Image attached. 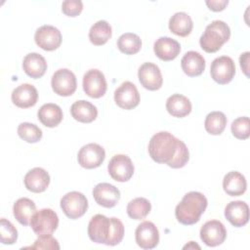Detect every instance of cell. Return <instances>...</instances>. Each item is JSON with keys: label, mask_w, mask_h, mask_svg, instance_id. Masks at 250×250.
<instances>
[{"label": "cell", "mask_w": 250, "mask_h": 250, "mask_svg": "<svg viewBox=\"0 0 250 250\" xmlns=\"http://www.w3.org/2000/svg\"><path fill=\"white\" fill-rule=\"evenodd\" d=\"M116 104L123 109H132L140 103V94L137 87L130 81L123 82L114 92Z\"/></svg>", "instance_id": "cell-14"}, {"label": "cell", "mask_w": 250, "mask_h": 250, "mask_svg": "<svg viewBox=\"0 0 250 250\" xmlns=\"http://www.w3.org/2000/svg\"><path fill=\"white\" fill-rule=\"evenodd\" d=\"M207 204V198L201 192L189 191L176 206V219L183 225H193L199 221Z\"/></svg>", "instance_id": "cell-3"}, {"label": "cell", "mask_w": 250, "mask_h": 250, "mask_svg": "<svg viewBox=\"0 0 250 250\" xmlns=\"http://www.w3.org/2000/svg\"><path fill=\"white\" fill-rule=\"evenodd\" d=\"M88 235L96 243L117 245L123 239L124 226L117 218H107L104 215L97 214L89 222Z\"/></svg>", "instance_id": "cell-2"}, {"label": "cell", "mask_w": 250, "mask_h": 250, "mask_svg": "<svg viewBox=\"0 0 250 250\" xmlns=\"http://www.w3.org/2000/svg\"><path fill=\"white\" fill-rule=\"evenodd\" d=\"M51 85L53 91L59 96H71L77 87L75 74L67 68H61L53 74Z\"/></svg>", "instance_id": "cell-8"}, {"label": "cell", "mask_w": 250, "mask_h": 250, "mask_svg": "<svg viewBox=\"0 0 250 250\" xmlns=\"http://www.w3.org/2000/svg\"><path fill=\"white\" fill-rule=\"evenodd\" d=\"M23 182L28 190L39 193L45 191L48 188L50 184V176L45 169L35 167L25 174Z\"/></svg>", "instance_id": "cell-20"}, {"label": "cell", "mask_w": 250, "mask_h": 250, "mask_svg": "<svg viewBox=\"0 0 250 250\" xmlns=\"http://www.w3.org/2000/svg\"><path fill=\"white\" fill-rule=\"evenodd\" d=\"M70 113L75 120L82 123H90L97 118L98 109L90 102L80 100L72 104Z\"/></svg>", "instance_id": "cell-24"}, {"label": "cell", "mask_w": 250, "mask_h": 250, "mask_svg": "<svg viewBox=\"0 0 250 250\" xmlns=\"http://www.w3.org/2000/svg\"><path fill=\"white\" fill-rule=\"evenodd\" d=\"M22 68L24 72L31 78H40L45 74L47 69V62L44 57L38 53L27 54L22 62Z\"/></svg>", "instance_id": "cell-23"}, {"label": "cell", "mask_w": 250, "mask_h": 250, "mask_svg": "<svg viewBox=\"0 0 250 250\" xmlns=\"http://www.w3.org/2000/svg\"><path fill=\"white\" fill-rule=\"evenodd\" d=\"M249 55L250 53L249 52H245L243 54H241L240 58H239V62H240V66L243 70V72L245 73V75L248 77L249 76V73H248V70H249Z\"/></svg>", "instance_id": "cell-40"}, {"label": "cell", "mask_w": 250, "mask_h": 250, "mask_svg": "<svg viewBox=\"0 0 250 250\" xmlns=\"http://www.w3.org/2000/svg\"><path fill=\"white\" fill-rule=\"evenodd\" d=\"M186 248H188V249H189V248H198V249H200V247H199L197 244H194L193 241H190L189 244L185 245V246H184V249H186Z\"/></svg>", "instance_id": "cell-41"}, {"label": "cell", "mask_w": 250, "mask_h": 250, "mask_svg": "<svg viewBox=\"0 0 250 250\" xmlns=\"http://www.w3.org/2000/svg\"><path fill=\"white\" fill-rule=\"evenodd\" d=\"M224 190L230 196H239L246 190L245 177L237 171L229 172L223 180Z\"/></svg>", "instance_id": "cell-26"}, {"label": "cell", "mask_w": 250, "mask_h": 250, "mask_svg": "<svg viewBox=\"0 0 250 250\" xmlns=\"http://www.w3.org/2000/svg\"><path fill=\"white\" fill-rule=\"evenodd\" d=\"M226 237L227 229L218 220L208 221L200 229V238L207 246H218L225 241Z\"/></svg>", "instance_id": "cell-13"}, {"label": "cell", "mask_w": 250, "mask_h": 250, "mask_svg": "<svg viewBox=\"0 0 250 250\" xmlns=\"http://www.w3.org/2000/svg\"><path fill=\"white\" fill-rule=\"evenodd\" d=\"M210 74L213 80L221 85L229 83L235 74L234 62L227 56L216 58L211 63Z\"/></svg>", "instance_id": "cell-7"}, {"label": "cell", "mask_w": 250, "mask_h": 250, "mask_svg": "<svg viewBox=\"0 0 250 250\" xmlns=\"http://www.w3.org/2000/svg\"><path fill=\"white\" fill-rule=\"evenodd\" d=\"M107 170L113 180L117 182H127L134 174V165L129 156L116 154L110 159Z\"/></svg>", "instance_id": "cell-9"}, {"label": "cell", "mask_w": 250, "mask_h": 250, "mask_svg": "<svg viewBox=\"0 0 250 250\" xmlns=\"http://www.w3.org/2000/svg\"><path fill=\"white\" fill-rule=\"evenodd\" d=\"M61 208L66 217L75 220L85 214L88 209V201L83 193L70 191L62 197Z\"/></svg>", "instance_id": "cell-6"}, {"label": "cell", "mask_w": 250, "mask_h": 250, "mask_svg": "<svg viewBox=\"0 0 250 250\" xmlns=\"http://www.w3.org/2000/svg\"><path fill=\"white\" fill-rule=\"evenodd\" d=\"M155 55L162 61L169 62L177 58L181 52V45L173 38L159 37L153 46Z\"/></svg>", "instance_id": "cell-21"}, {"label": "cell", "mask_w": 250, "mask_h": 250, "mask_svg": "<svg viewBox=\"0 0 250 250\" xmlns=\"http://www.w3.org/2000/svg\"><path fill=\"white\" fill-rule=\"evenodd\" d=\"M166 109L174 117H185L191 111L190 101L180 94L170 96L166 101Z\"/></svg>", "instance_id": "cell-28"}, {"label": "cell", "mask_w": 250, "mask_h": 250, "mask_svg": "<svg viewBox=\"0 0 250 250\" xmlns=\"http://www.w3.org/2000/svg\"><path fill=\"white\" fill-rule=\"evenodd\" d=\"M37 116L39 121L46 127L53 128L58 126L62 120V110L56 104H43L38 112Z\"/></svg>", "instance_id": "cell-25"}, {"label": "cell", "mask_w": 250, "mask_h": 250, "mask_svg": "<svg viewBox=\"0 0 250 250\" xmlns=\"http://www.w3.org/2000/svg\"><path fill=\"white\" fill-rule=\"evenodd\" d=\"M208 8L214 12L223 11L229 4L228 0H209L205 2Z\"/></svg>", "instance_id": "cell-39"}, {"label": "cell", "mask_w": 250, "mask_h": 250, "mask_svg": "<svg viewBox=\"0 0 250 250\" xmlns=\"http://www.w3.org/2000/svg\"><path fill=\"white\" fill-rule=\"evenodd\" d=\"M137 244L143 249H152L159 242V232L156 226L149 221L141 223L135 231Z\"/></svg>", "instance_id": "cell-15"}, {"label": "cell", "mask_w": 250, "mask_h": 250, "mask_svg": "<svg viewBox=\"0 0 250 250\" xmlns=\"http://www.w3.org/2000/svg\"><path fill=\"white\" fill-rule=\"evenodd\" d=\"M83 9V3L80 0H65L62 4V11L68 17L78 16Z\"/></svg>", "instance_id": "cell-38"}, {"label": "cell", "mask_w": 250, "mask_h": 250, "mask_svg": "<svg viewBox=\"0 0 250 250\" xmlns=\"http://www.w3.org/2000/svg\"><path fill=\"white\" fill-rule=\"evenodd\" d=\"M105 151L103 146L98 144L90 143L83 146L78 151L77 159L80 166L86 169H94L104 162Z\"/></svg>", "instance_id": "cell-10"}, {"label": "cell", "mask_w": 250, "mask_h": 250, "mask_svg": "<svg viewBox=\"0 0 250 250\" xmlns=\"http://www.w3.org/2000/svg\"><path fill=\"white\" fill-rule=\"evenodd\" d=\"M225 217L233 227H243L249 221V207L244 201H230L225 208Z\"/></svg>", "instance_id": "cell-18"}, {"label": "cell", "mask_w": 250, "mask_h": 250, "mask_svg": "<svg viewBox=\"0 0 250 250\" xmlns=\"http://www.w3.org/2000/svg\"><path fill=\"white\" fill-rule=\"evenodd\" d=\"M111 37V26L106 21H99L94 23L89 31L91 43L97 46L105 44Z\"/></svg>", "instance_id": "cell-30"}, {"label": "cell", "mask_w": 250, "mask_h": 250, "mask_svg": "<svg viewBox=\"0 0 250 250\" xmlns=\"http://www.w3.org/2000/svg\"><path fill=\"white\" fill-rule=\"evenodd\" d=\"M138 77L142 86L150 91L160 89L163 83L159 67L152 62L143 63L139 68Z\"/></svg>", "instance_id": "cell-16"}, {"label": "cell", "mask_w": 250, "mask_h": 250, "mask_svg": "<svg viewBox=\"0 0 250 250\" xmlns=\"http://www.w3.org/2000/svg\"><path fill=\"white\" fill-rule=\"evenodd\" d=\"M83 90L87 96L94 99L103 97L106 92V80L99 69H90L83 76Z\"/></svg>", "instance_id": "cell-11"}, {"label": "cell", "mask_w": 250, "mask_h": 250, "mask_svg": "<svg viewBox=\"0 0 250 250\" xmlns=\"http://www.w3.org/2000/svg\"><path fill=\"white\" fill-rule=\"evenodd\" d=\"M117 47L120 52L126 55H134L141 50L142 40L139 35L132 32H127L118 38Z\"/></svg>", "instance_id": "cell-31"}, {"label": "cell", "mask_w": 250, "mask_h": 250, "mask_svg": "<svg viewBox=\"0 0 250 250\" xmlns=\"http://www.w3.org/2000/svg\"><path fill=\"white\" fill-rule=\"evenodd\" d=\"M181 66L188 76H198L205 69V60L198 52L188 51L182 58Z\"/></svg>", "instance_id": "cell-22"}, {"label": "cell", "mask_w": 250, "mask_h": 250, "mask_svg": "<svg viewBox=\"0 0 250 250\" xmlns=\"http://www.w3.org/2000/svg\"><path fill=\"white\" fill-rule=\"evenodd\" d=\"M59 225V217L55 211L50 208H44L36 211L31 218L30 226L37 236L52 235Z\"/></svg>", "instance_id": "cell-5"}, {"label": "cell", "mask_w": 250, "mask_h": 250, "mask_svg": "<svg viewBox=\"0 0 250 250\" xmlns=\"http://www.w3.org/2000/svg\"><path fill=\"white\" fill-rule=\"evenodd\" d=\"M230 29L223 21H213L209 23L200 36V47L206 53H215L229 39Z\"/></svg>", "instance_id": "cell-4"}, {"label": "cell", "mask_w": 250, "mask_h": 250, "mask_svg": "<svg viewBox=\"0 0 250 250\" xmlns=\"http://www.w3.org/2000/svg\"><path fill=\"white\" fill-rule=\"evenodd\" d=\"M13 212L16 220L20 224L23 226H28L30 225L32 216L36 212V205L31 199L21 197L15 202Z\"/></svg>", "instance_id": "cell-27"}, {"label": "cell", "mask_w": 250, "mask_h": 250, "mask_svg": "<svg viewBox=\"0 0 250 250\" xmlns=\"http://www.w3.org/2000/svg\"><path fill=\"white\" fill-rule=\"evenodd\" d=\"M192 27V20L185 12H178L169 20V29L178 36H188L191 32Z\"/></svg>", "instance_id": "cell-29"}, {"label": "cell", "mask_w": 250, "mask_h": 250, "mask_svg": "<svg viewBox=\"0 0 250 250\" xmlns=\"http://www.w3.org/2000/svg\"><path fill=\"white\" fill-rule=\"evenodd\" d=\"M37 100L38 92L36 88L28 83L18 86L12 92V102L21 108L33 106L37 103Z\"/></svg>", "instance_id": "cell-19"}, {"label": "cell", "mask_w": 250, "mask_h": 250, "mask_svg": "<svg viewBox=\"0 0 250 250\" xmlns=\"http://www.w3.org/2000/svg\"><path fill=\"white\" fill-rule=\"evenodd\" d=\"M227 121V117L222 111H212L207 114L204 127L209 134L220 135L225 130Z\"/></svg>", "instance_id": "cell-33"}, {"label": "cell", "mask_w": 250, "mask_h": 250, "mask_svg": "<svg viewBox=\"0 0 250 250\" xmlns=\"http://www.w3.org/2000/svg\"><path fill=\"white\" fill-rule=\"evenodd\" d=\"M18 135L27 143H37L42 138V131L35 124L22 122L18 127Z\"/></svg>", "instance_id": "cell-34"}, {"label": "cell", "mask_w": 250, "mask_h": 250, "mask_svg": "<svg viewBox=\"0 0 250 250\" xmlns=\"http://www.w3.org/2000/svg\"><path fill=\"white\" fill-rule=\"evenodd\" d=\"M231 133L239 140H246L250 135V122L247 116L238 117L231 123Z\"/></svg>", "instance_id": "cell-36"}, {"label": "cell", "mask_w": 250, "mask_h": 250, "mask_svg": "<svg viewBox=\"0 0 250 250\" xmlns=\"http://www.w3.org/2000/svg\"><path fill=\"white\" fill-rule=\"evenodd\" d=\"M34 40L37 46L41 49L45 51H54L61 46L62 34L57 27L45 24L35 31Z\"/></svg>", "instance_id": "cell-12"}, {"label": "cell", "mask_w": 250, "mask_h": 250, "mask_svg": "<svg viewBox=\"0 0 250 250\" xmlns=\"http://www.w3.org/2000/svg\"><path fill=\"white\" fill-rule=\"evenodd\" d=\"M25 248L30 249H60V245L58 240L54 238L52 235L47 236H38V238L34 241V244Z\"/></svg>", "instance_id": "cell-37"}, {"label": "cell", "mask_w": 250, "mask_h": 250, "mask_svg": "<svg viewBox=\"0 0 250 250\" xmlns=\"http://www.w3.org/2000/svg\"><path fill=\"white\" fill-rule=\"evenodd\" d=\"M148 153L155 162L165 163L175 169L184 167L189 159L186 144L166 131L158 132L151 137Z\"/></svg>", "instance_id": "cell-1"}, {"label": "cell", "mask_w": 250, "mask_h": 250, "mask_svg": "<svg viewBox=\"0 0 250 250\" xmlns=\"http://www.w3.org/2000/svg\"><path fill=\"white\" fill-rule=\"evenodd\" d=\"M18 238V230L14 227V225L2 218L0 220V240L3 244H13L17 241Z\"/></svg>", "instance_id": "cell-35"}, {"label": "cell", "mask_w": 250, "mask_h": 250, "mask_svg": "<svg viewBox=\"0 0 250 250\" xmlns=\"http://www.w3.org/2000/svg\"><path fill=\"white\" fill-rule=\"evenodd\" d=\"M150 209V202L146 198L137 197L128 203L127 214L134 220H142L148 215Z\"/></svg>", "instance_id": "cell-32"}, {"label": "cell", "mask_w": 250, "mask_h": 250, "mask_svg": "<svg viewBox=\"0 0 250 250\" xmlns=\"http://www.w3.org/2000/svg\"><path fill=\"white\" fill-rule=\"evenodd\" d=\"M96 202L105 208L114 207L120 199L119 189L108 183H100L93 189Z\"/></svg>", "instance_id": "cell-17"}]
</instances>
